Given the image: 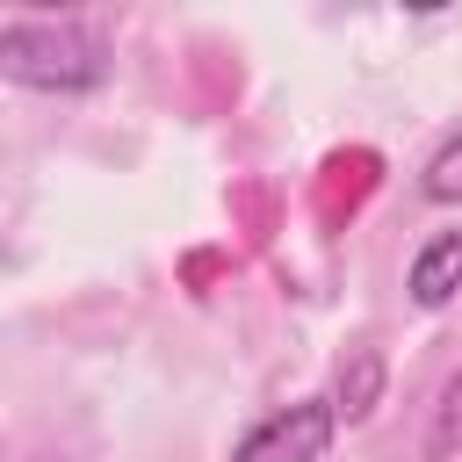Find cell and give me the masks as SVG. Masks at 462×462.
<instances>
[{
  "mask_svg": "<svg viewBox=\"0 0 462 462\" xmlns=\"http://www.w3.org/2000/svg\"><path fill=\"white\" fill-rule=\"evenodd\" d=\"M0 72L36 94H87L108 79V36L87 22H14L0 29Z\"/></svg>",
  "mask_w": 462,
  "mask_h": 462,
  "instance_id": "6da1fadb",
  "label": "cell"
},
{
  "mask_svg": "<svg viewBox=\"0 0 462 462\" xmlns=\"http://www.w3.org/2000/svg\"><path fill=\"white\" fill-rule=\"evenodd\" d=\"M325 448H332V404H289L267 426H253L231 462H325Z\"/></svg>",
  "mask_w": 462,
  "mask_h": 462,
  "instance_id": "7a4b0ae2",
  "label": "cell"
},
{
  "mask_svg": "<svg viewBox=\"0 0 462 462\" xmlns=\"http://www.w3.org/2000/svg\"><path fill=\"white\" fill-rule=\"evenodd\" d=\"M411 303L419 310H440L455 289H462V231H440V238H426L419 245V260H411Z\"/></svg>",
  "mask_w": 462,
  "mask_h": 462,
  "instance_id": "3957f363",
  "label": "cell"
},
{
  "mask_svg": "<svg viewBox=\"0 0 462 462\" xmlns=\"http://www.w3.org/2000/svg\"><path fill=\"white\" fill-rule=\"evenodd\" d=\"M426 195H433V202H455V195H462V137L433 152V166H426Z\"/></svg>",
  "mask_w": 462,
  "mask_h": 462,
  "instance_id": "277c9868",
  "label": "cell"
},
{
  "mask_svg": "<svg viewBox=\"0 0 462 462\" xmlns=\"http://www.w3.org/2000/svg\"><path fill=\"white\" fill-rule=\"evenodd\" d=\"M455 440H462V375L440 390V419H433V455H455Z\"/></svg>",
  "mask_w": 462,
  "mask_h": 462,
  "instance_id": "5b68a950",
  "label": "cell"
}]
</instances>
